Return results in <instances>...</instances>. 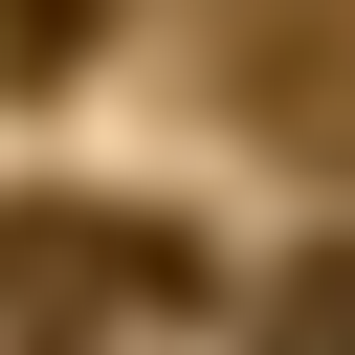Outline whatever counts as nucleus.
Segmentation results:
<instances>
[{
    "mask_svg": "<svg viewBox=\"0 0 355 355\" xmlns=\"http://www.w3.org/2000/svg\"><path fill=\"white\" fill-rule=\"evenodd\" d=\"M244 355H355V244H311V266H266V311H244Z\"/></svg>",
    "mask_w": 355,
    "mask_h": 355,
    "instance_id": "nucleus-1",
    "label": "nucleus"
},
{
    "mask_svg": "<svg viewBox=\"0 0 355 355\" xmlns=\"http://www.w3.org/2000/svg\"><path fill=\"white\" fill-rule=\"evenodd\" d=\"M89 44H111V22H89V0H0V89H67V67H89Z\"/></svg>",
    "mask_w": 355,
    "mask_h": 355,
    "instance_id": "nucleus-2",
    "label": "nucleus"
}]
</instances>
